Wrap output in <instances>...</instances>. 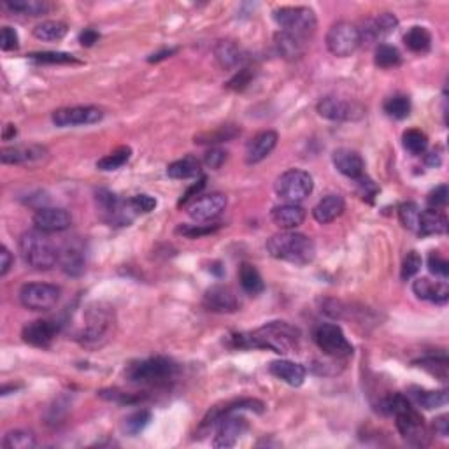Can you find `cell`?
<instances>
[{"instance_id":"1","label":"cell","mask_w":449,"mask_h":449,"mask_svg":"<svg viewBox=\"0 0 449 449\" xmlns=\"http://www.w3.org/2000/svg\"><path fill=\"white\" fill-rule=\"evenodd\" d=\"M300 330L286 322H271L253 332L235 334L232 337L234 348L268 349L278 355H288L299 348Z\"/></svg>"},{"instance_id":"2","label":"cell","mask_w":449,"mask_h":449,"mask_svg":"<svg viewBox=\"0 0 449 449\" xmlns=\"http://www.w3.org/2000/svg\"><path fill=\"white\" fill-rule=\"evenodd\" d=\"M385 414L395 416L397 428L400 436L409 441L414 446H423L426 444V426L423 416L416 411L412 402L402 393L386 397L379 407Z\"/></svg>"},{"instance_id":"3","label":"cell","mask_w":449,"mask_h":449,"mask_svg":"<svg viewBox=\"0 0 449 449\" xmlns=\"http://www.w3.org/2000/svg\"><path fill=\"white\" fill-rule=\"evenodd\" d=\"M267 251L272 258L295 265H307L314 260L316 246L307 235L293 230L274 234L267 241Z\"/></svg>"},{"instance_id":"4","label":"cell","mask_w":449,"mask_h":449,"mask_svg":"<svg viewBox=\"0 0 449 449\" xmlns=\"http://www.w3.org/2000/svg\"><path fill=\"white\" fill-rule=\"evenodd\" d=\"M18 248L23 262L35 271H50L58 263L60 248H57L46 232H40L38 228L21 234Z\"/></svg>"},{"instance_id":"5","label":"cell","mask_w":449,"mask_h":449,"mask_svg":"<svg viewBox=\"0 0 449 449\" xmlns=\"http://www.w3.org/2000/svg\"><path fill=\"white\" fill-rule=\"evenodd\" d=\"M176 374H178V365L165 356L141 360V362L128 365V369L125 370V375L130 382L151 386L169 385L176 377Z\"/></svg>"},{"instance_id":"6","label":"cell","mask_w":449,"mask_h":449,"mask_svg":"<svg viewBox=\"0 0 449 449\" xmlns=\"http://www.w3.org/2000/svg\"><path fill=\"white\" fill-rule=\"evenodd\" d=\"M114 323V312L111 307H104L102 304H93L88 307L84 314V326L77 339L81 344L101 346L108 339Z\"/></svg>"},{"instance_id":"7","label":"cell","mask_w":449,"mask_h":449,"mask_svg":"<svg viewBox=\"0 0 449 449\" xmlns=\"http://www.w3.org/2000/svg\"><path fill=\"white\" fill-rule=\"evenodd\" d=\"M314 181L309 172L300 171V169H290V171L283 172L278 179H275L274 190L281 200L286 204H299L305 200L309 195L312 193Z\"/></svg>"},{"instance_id":"8","label":"cell","mask_w":449,"mask_h":449,"mask_svg":"<svg viewBox=\"0 0 449 449\" xmlns=\"http://www.w3.org/2000/svg\"><path fill=\"white\" fill-rule=\"evenodd\" d=\"M274 20L278 21L279 27L288 34L297 35V38L304 39L309 38L316 32L318 27V20H316L314 11L309 7H281V9L274 11Z\"/></svg>"},{"instance_id":"9","label":"cell","mask_w":449,"mask_h":449,"mask_svg":"<svg viewBox=\"0 0 449 449\" xmlns=\"http://www.w3.org/2000/svg\"><path fill=\"white\" fill-rule=\"evenodd\" d=\"M316 346L332 358H348L353 355V344L336 323H319L312 332Z\"/></svg>"},{"instance_id":"10","label":"cell","mask_w":449,"mask_h":449,"mask_svg":"<svg viewBox=\"0 0 449 449\" xmlns=\"http://www.w3.org/2000/svg\"><path fill=\"white\" fill-rule=\"evenodd\" d=\"M360 46H362V38H360L358 27L349 21H337L326 34V47L334 57H351Z\"/></svg>"},{"instance_id":"11","label":"cell","mask_w":449,"mask_h":449,"mask_svg":"<svg viewBox=\"0 0 449 449\" xmlns=\"http://www.w3.org/2000/svg\"><path fill=\"white\" fill-rule=\"evenodd\" d=\"M60 300V288L50 283H28L20 290V302L23 307L35 312H46Z\"/></svg>"},{"instance_id":"12","label":"cell","mask_w":449,"mask_h":449,"mask_svg":"<svg viewBox=\"0 0 449 449\" xmlns=\"http://www.w3.org/2000/svg\"><path fill=\"white\" fill-rule=\"evenodd\" d=\"M97 205L102 218L108 223L116 224V227H128V223H132V220L135 218V212L132 211L130 202L121 200L111 191H98Z\"/></svg>"},{"instance_id":"13","label":"cell","mask_w":449,"mask_h":449,"mask_svg":"<svg viewBox=\"0 0 449 449\" xmlns=\"http://www.w3.org/2000/svg\"><path fill=\"white\" fill-rule=\"evenodd\" d=\"M318 114L330 121H358L365 116V108L358 102L342 101L337 97H325L316 106Z\"/></svg>"},{"instance_id":"14","label":"cell","mask_w":449,"mask_h":449,"mask_svg":"<svg viewBox=\"0 0 449 449\" xmlns=\"http://www.w3.org/2000/svg\"><path fill=\"white\" fill-rule=\"evenodd\" d=\"M104 118L102 109L93 106H76V108L57 109L51 116L57 127H83V125H93Z\"/></svg>"},{"instance_id":"15","label":"cell","mask_w":449,"mask_h":449,"mask_svg":"<svg viewBox=\"0 0 449 449\" xmlns=\"http://www.w3.org/2000/svg\"><path fill=\"white\" fill-rule=\"evenodd\" d=\"M397 27H399V20L392 13H381L377 16L369 18V20L363 21V27L358 28L362 44L381 42L382 39L393 34L397 30Z\"/></svg>"},{"instance_id":"16","label":"cell","mask_w":449,"mask_h":449,"mask_svg":"<svg viewBox=\"0 0 449 449\" xmlns=\"http://www.w3.org/2000/svg\"><path fill=\"white\" fill-rule=\"evenodd\" d=\"M224 208H227V197L223 193L204 195L188 204V216L197 223L211 222L216 216L222 215Z\"/></svg>"},{"instance_id":"17","label":"cell","mask_w":449,"mask_h":449,"mask_svg":"<svg viewBox=\"0 0 449 449\" xmlns=\"http://www.w3.org/2000/svg\"><path fill=\"white\" fill-rule=\"evenodd\" d=\"M60 332V325L51 319H35V322L27 323L21 330V337L27 344L35 346V348H50L51 342Z\"/></svg>"},{"instance_id":"18","label":"cell","mask_w":449,"mask_h":449,"mask_svg":"<svg viewBox=\"0 0 449 449\" xmlns=\"http://www.w3.org/2000/svg\"><path fill=\"white\" fill-rule=\"evenodd\" d=\"M204 307L211 312H235L239 309V299L235 295L234 290L230 286L224 285H215L204 293V300H202Z\"/></svg>"},{"instance_id":"19","label":"cell","mask_w":449,"mask_h":449,"mask_svg":"<svg viewBox=\"0 0 449 449\" xmlns=\"http://www.w3.org/2000/svg\"><path fill=\"white\" fill-rule=\"evenodd\" d=\"M35 228L46 234H53V232H64L72 224L71 212L60 208H40L35 211L34 218Z\"/></svg>"},{"instance_id":"20","label":"cell","mask_w":449,"mask_h":449,"mask_svg":"<svg viewBox=\"0 0 449 449\" xmlns=\"http://www.w3.org/2000/svg\"><path fill=\"white\" fill-rule=\"evenodd\" d=\"M47 151L40 146H11L0 151L2 164L9 165H35L46 158Z\"/></svg>"},{"instance_id":"21","label":"cell","mask_w":449,"mask_h":449,"mask_svg":"<svg viewBox=\"0 0 449 449\" xmlns=\"http://www.w3.org/2000/svg\"><path fill=\"white\" fill-rule=\"evenodd\" d=\"M58 263L62 265V271L69 275L83 274L84 265H86V253H84L83 244L79 241H71L60 248L58 255Z\"/></svg>"},{"instance_id":"22","label":"cell","mask_w":449,"mask_h":449,"mask_svg":"<svg viewBox=\"0 0 449 449\" xmlns=\"http://www.w3.org/2000/svg\"><path fill=\"white\" fill-rule=\"evenodd\" d=\"M278 144V134L274 130H263L256 134L246 146V161L255 165L263 161Z\"/></svg>"},{"instance_id":"23","label":"cell","mask_w":449,"mask_h":449,"mask_svg":"<svg viewBox=\"0 0 449 449\" xmlns=\"http://www.w3.org/2000/svg\"><path fill=\"white\" fill-rule=\"evenodd\" d=\"M332 161L334 165H336L337 171L341 172L342 176H346V178L356 179L360 178V176H363L365 164H363V158L360 157L356 151L346 149V148L334 151Z\"/></svg>"},{"instance_id":"24","label":"cell","mask_w":449,"mask_h":449,"mask_svg":"<svg viewBox=\"0 0 449 449\" xmlns=\"http://www.w3.org/2000/svg\"><path fill=\"white\" fill-rule=\"evenodd\" d=\"M412 292L418 299L433 302V304H446L449 299V288L446 283L430 281L428 278L416 279Z\"/></svg>"},{"instance_id":"25","label":"cell","mask_w":449,"mask_h":449,"mask_svg":"<svg viewBox=\"0 0 449 449\" xmlns=\"http://www.w3.org/2000/svg\"><path fill=\"white\" fill-rule=\"evenodd\" d=\"M271 220L281 230H295L297 227L304 223L305 211L299 204H283L272 209Z\"/></svg>"},{"instance_id":"26","label":"cell","mask_w":449,"mask_h":449,"mask_svg":"<svg viewBox=\"0 0 449 449\" xmlns=\"http://www.w3.org/2000/svg\"><path fill=\"white\" fill-rule=\"evenodd\" d=\"M268 373L290 386H302L305 381V367L290 360H275L268 365Z\"/></svg>"},{"instance_id":"27","label":"cell","mask_w":449,"mask_h":449,"mask_svg":"<svg viewBox=\"0 0 449 449\" xmlns=\"http://www.w3.org/2000/svg\"><path fill=\"white\" fill-rule=\"evenodd\" d=\"M344 209H346L344 198H342L341 195L332 193V195L323 197L322 200L316 204V208L312 209V216H314V220L318 223L326 224V223L336 222L339 216L344 212Z\"/></svg>"},{"instance_id":"28","label":"cell","mask_w":449,"mask_h":449,"mask_svg":"<svg viewBox=\"0 0 449 449\" xmlns=\"http://www.w3.org/2000/svg\"><path fill=\"white\" fill-rule=\"evenodd\" d=\"M274 46L279 57H283L285 60L295 62L304 57V51H305L304 39L297 38V35L293 34H288V32L285 30L278 32V34L274 35Z\"/></svg>"},{"instance_id":"29","label":"cell","mask_w":449,"mask_h":449,"mask_svg":"<svg viewBox=\"0 0 449 449\" xmlns=\"http://www.w3.org/2000/svg\"><path fill=\"white\" fill-rule=\"evenodd\" d=\"M407 395L411 397V402H414L416 406L423 407L426 411L439 409L448 404V392L446 390H425L418 388V386H412Z\"/></svg>"},{"instance_id":"30","label":"cell","mask_w":449,"mask_h":449,"mask_svg":"<svg viewBox=\"0 0 449 449\" xmlns=\"http://www.w3.org/2000/svg\"><path fill=\"white\" fill-rule=\"evenodd\" d=\"M448 232V220L437 209H426L419 215L418 232L419 237H428V235H443Z\"/></svg>"},{"instance_id":"31","label":"cell","mask_w":449,"mask_h":449,"mask_svg":"<svg viewBox=\"0 0 449 449\" xmlns=\"http://www.w3.org/2000/svg\"><path fill=\"white\" fill-rule=\"evenodd\" d=\"M215 57L223 69H234L244 62V53L234 40H220L215 47Z\"/></svg>"},{"instance_id":"32","label":"cell","mask_w":449,"mask_h":449,"mask_svg":"<svg viewBox=\"0 0 449 449\" xmlns=\"http://www.w3.org/2000/svg\"><path fill=\"white\" fill-rule=\"evenodd\" d=\"M200 161L195 157H191V154L181 158V160L172 161L167 167V176L172 179H191L200 176Z\"/></svg>"},{"instance_id":"33","label":"cell","mask_w":449,"mask_h":449,"mask_svg":"<svg viewBox=\"0 0 449 449\" xmlns=\"http://www.w3.org/2000/svg\"><path fill=\"white\" fill-rule=\"evenodd\" d=\"M239 283L248 295H258L265 288L262 275L251 263H242L239 267Z\"/></svg>"},{"instance_id":"34","label":"cell","mask_w":449,"mask_h":449,"mask_svg":"<svg viewBox=\"0 0 449 449\" xmlns=\"http://www.w3.org/2000/svg\"><path fill=\"white\" fill-rule=\"evenodd\" d=\"M4 7L13 13L23 14V16H42L50 11V4L46 0H6Z\"/></svg>"},{"instance_id":"35","label":"cell","mask_w":449,"mask_h":449,"mask_svg":"<svg viewBox=\"0 0 449 449\" xmlns=\"http://www.w3.org/2000/svg\"><path fill=\"white\" fill-rule=\"evenodd\" d=\"M404 44L412 53H426L432 46V35L425 27H412L406 35H404Z\"/></svg>"},{"instance_id":"36","label":"cell","mask_w":449,"mask_h":449,"mask_svg":"<svg viewBox=\"0 0 449 449\" xmlns=\"http://www.w3.org/2000/svg\"><path fill=\"white\" fill-rule=\"evenodd\" d=\"M132 157V149L128 146H121V148L114 149L113 153L106 154L104 158L97 161V169L98 171H104V172H111V171H118V169L123 167Z\"/></svg>"},{"instance_id":"37","label":"cell","mask_w":449,"mask_h":449,"mask_svg":"<svg viewBox=\"0 0 449 449\" xmlns=\"http://www.w3.org/2000/svg\"><path fill=\"white\" fill-rule=\"evenodd\" d=\"M69 27L64 21H42L34 28V38L39 40H60L67 35Z\"/></svg>"},{"instance_id":"38","label":"cell","mask_w":449,"mask_h":449,"mask_svg":"<svg viewBox=\"0 0 449 449\" xmlns=\"http://www.w3.org/2000/svg\"><path fill=\"white\" fill-rule=\"evenodd\" d=\"M382 109L393 120H404L411 114V98L407 95H393L386 98Z\"/></svg>"},{"instance_id":"39","label":"cell","mask_w":449,"mask_h":449,"mask_svg":"<svg viewBox=\"0 0 449 449\" xmlns=\"http://www.w3.org/2000/svg\"><path fill=\"white\" fill-rule=\"evenodd\" d=\"M35 436L27 430H13L4 436L2 446L6 449H32L35 448Z\"/></svg>"},{"instance_id":"40","label":"cell","mask_w":449,"mask_h":449,"mask_svg":"<svg viewBox=\"0 0 449 449\" xmlns=\"http://www.w3.org/2000/svg\"><path fill=\"white\" fill-rule=\"evenodd\" d=\"M402 144L411 154L418 157V154H423L428 148V137H426L425 132L418 130V128H411V130L404 132Z\"/></svg>"},{"instance_id":"41","label":"cell","mask_w":449,"mask_h":449,"mask_svg":"<svg viewBox=\"0 0 449 449\" xmlns=\"http://www.w3.org/2000/svg\"><path fill=\"white\" fill-rule=\"evenodd\" d=\"M375 65L381 69H392L400 65L402 57H400V51L395 46H390V44H379L375 47Z\"/></svg>"},{"instance_id":"42","label":"cell","mask_w":449,"mask_h":449,"mask_svg":"<svg viewBox=\"0 0 449 449\" xmlns=\"http://www.w3.org/2000/svg\"><path fill=\"white\" fill-rule=\"evenodd\" d=\"M239 134H241V128L234 127V125H224L220 130L198 135V137H195V142H198V144H218V142L232 141Z\"/></svg>"},{"instance_id":"43","label":"cell","mask_w":449,"mask_h":449,"mask_svg":"<svg viewBox=\"0 0 449 449\" xmlns=\"http://www.w3.org/2000/svg\"><path fill=\"white\" fill-rule=\"evenodd\" d=\"M32 62L44 65H64V64H79V60L71 53H62V51H44V53L28 55Z\"/></svg>"},{"instance_id":"44","label":"cell","mask_w":449,"mask_h":449,"mask_svg":"<svg viewBox=\"0 0 449 449\" xmlns=\"http://www.w3.org/2000/svg\"><path fill=\"white\" fill-rule=\"evenodd\" d=\"M419 215H421V211H419L418 205L412 204V202H406V204H402L399 208L400 223L404 224V228H407V230L414 232V234L418 232Z\"/></svg>"},{"instance_id":"45","label":"cell","mask_w":449,"mask_h":449,"mask_svg":"<svg viewBox=\"0 0 449 449\" xmlns=\"http://www.w3.org/2000/svg\"><path fill=\"white\" fill-rule=\"evenodd\" d=\"M419 367H423L425 370H428L430 374L437 375L441 381H446L448 379V358H446V355H441V358H437V356H426V358L419 360Z\"/></svg>"},{"instance_id":"46","label":"cell","mask_w":449,"mask_h":449,"mask_svg":"<svg viewBox=\"0 0 449 449\" xmlns=\"http://www.w3.org/2000/svg\"><path fill=\"white\" fill-rule=\"evenodd\" d=\"M149 421L151 412L141 409L125 419V430H127V433H130V436H137V433H141L142 430L149 425Z\"/></svg>"},{"instance_id":"47","label":"cell","mask_w":449,"mask_h":449,"mask_svg":"<svg viewBox=\"0 0 449 449\" xmlns=\"http://www.w3.org/2000/svg\"><path fill=\"white\" fill-rule=\"evenodd\" d=\"M130 208L132 211L135 212V216L137 215H148V212L154 211V208H157V198L151 197V195H135V197H132L130 200Z\"/></svg>"},{"instance_id":"48","label":"cell","mask_w":449,"mask_h":449,"mask_svg":"<svg viewBox=\"0 0 449 449\" xmlns=\"http://www.w3.org/2000/svg\"><path fill=\"white\" fill-rule=\"evenodd\" d=\"M421 256L418 255V251H409L406 255V258H404V263H402V272H400V275H402L404 281H407V279L414 278L416 274H418L419 271H421Z\"/></svg>"},{"instance_id":"49","label":"cell","mask_w":449,"mask_h":449,"mask_svg":"<svg viewBox=\"0 0 449 449\" xmlns=\"http://www.w3.org/2000/svg\"><path fill=\"white\" fill-rule=\"evenodd\" d=\"M220 228V224H181V227L176 228V232L181 235H185V237L188 239H198L202 237V235H208V234H212V232H216Z\"/></svg>"},{"instance_id":"50","label":"cell","mask_w":449,"mask_h":449,"mask_svg":"<svg viewBox=\"0 0 449 449\" xmlns=\"http://www.w3.org/2000/svg\"><path fill=\"white\" fill-rule=\"evenodd\" d=\"M428 271L432 272L433 275H437V278H443L446 279L449 275V263L448 260L444 258L441 253L437 251H432L428 255Z\"/></svg>"},{"instance_id":"51","label":"cell","mask_w":449,"mask_h":449,"mask_svg":"<svg viewBox=\"0 0 449 449\" xmlns=\"http://www.w3.org/2000/svg\"><path fill=\"white\" fill-rule=\"evenodd\" d=\"M98 395L106 400H111V402L116 404H135L142 399V397L132 395V393H125L120 392V390H102Z\"/></svg>"},{"instance_id":"52","label":"cell","mask_w":449,"mask_h":449,"mask_svg":"<svg viewBox=\"0 0 449 449\" xmlns=\"http://www.w3.org/2000/svg\"><path fill=\"white\" fill-rule=\"evenodd\" d=\"M253 77H255V72H251V69H242V71H239L237 74L232 77V79L228 81L227 84H224V86H227L228 90L242 91L249 83H251Z\"/></svg>"},{"instance_id":"53","label":"cell","mask_w":449,"mask_h":449,"mask_svg":"<svg viewBox=\"0 0 449 449\" xmlns=\"http://www.w3.org/2000/svg\"><path fill=\"white\" fill-rule=\"evenodd\" d=\"M356 183V191H358L360 197L363 198V200H369L373 202L374 197L377 195V186H375L374 181H370L367 176H360V178L355 179Z\"/></svg>"},{"instance_id":"54","label":"cell","mask_w":449,"mask_h":449,"mask_svg":"<svg viewBox=\"0 0 449 449\" xmlns=\"http://www.w3.org/2000/svg\"><path fill=\"white\" fill-rule=\"evenodd\" d=\"M448 198H449L448 185H441V186H437L436 190L430 191L426 202H428L430 209H441V208H446Z\"/></svg>"},{"instance_id":"55","label":"cell","mask_w":449,"mask_h":449,"mask_svg":"<svg viewBox=\"0 0 449 449\" xmlns=\"http://www.w3.org/2000/svg\"><path fill=\"white\" fill-rule=\"evenodd\" d=\"M18 46H20L18 32L13 27H2V32H0V47H2V51H13Z\"/></svg>"},{"instance_id":"56","label":"cell","mask_w":449,"mask_h":449,"mask_svg":"<svg viewBox=\"0 0 449 449\" xmlns=\"http://www.w3.org/2000/svg\"><path fill=\"white\" fill-rule=\"evenodd\" d=\"M224 160H227V151H223L222 148H211L204 157V164L212 171H218L224 164Z\"/></svg>"},{"instance_id":"57","label":"cell","mask_w":449,"mask_h":449,"mask_svg":"<svg viewBox=\"0 0 449 449\" xmlns=\"http://www.w3.org/2000/svg\"><path fill=\"white\" fill-rule=\"evenodd\" d=\"M204 186H205V178L204 176H202L200 179H198L197 183H193V185H191L190 188H188V190L185 191V195H183L181 197V200H179V205H183V204H188V202L191 200V198L193 197H197L198 193H200L202 190H204Z\"/></svg>"},{"instance_id":"58","label":"cell","mask_w":449,"mask_h":449,"mask_svg":"<svg viewBox=\"0 0 449 449\" xmlns=\"http://www.w3.org/2000/svg\"><path fill=\"white\" fill-rule=\"evenodd\" d=\"M433 430H436L437 436H441L446 439V437L449 436V416L443 414V416H439L437 419H433Z\"/></svg>"},{"instance_id":"59","label":"cell","mask_w":449,"mask_h":449,"mask_svg":"<svg viewBox=\"0 0 449 449\" xmlns=\"http://www.w3.org/2000/svg\"><path fill=\"white\" fill-rule=\"evenodd\" d=\"M0 258H2V263H0V275H6L7 272H9L11 265H13V255H11V251L6 246L0 248Z\"/></svg>"},{"instance_id":"60","label":"cell","mask_w":449,"mask_h":449,"mask_svg":"<svg viewBox=\"0 0 449 449\" xmlns=\"http://www.w3.org/2000/svg\"><path fill=\"white\" fill-rule=\"evenodd\" d=\"M98 38H101V35H98L97 30H93V28H86V30L81 32L79 34V42L83 44V46L90 47V46H93L95 42H97Z\"/></svg>"},{"instance_id":"61","label":"cell","mask_w":449,"mask_h":449,"mask_svg":"<svg viewBox=\"0 0 449 449\" xmlns=\"http://www.w3.org/2000/svg\"><path fill=\"white\" fill-rule=\"evenodd\" d=\"M174 53H176V50H164V51H160V53H157V55H151V57L148 58V62H151V64H153V62L165 60V58L171 57V55H174Z\"/></svg>"},{"instance_id":"62","label":"cell","mask_w":449,"mask_h":449,"mask_svg":"<svg viewBox=\"0 0 449 449\" xmlns=\"http://www.w3.org/2000/svg\"><path fill=\"white\" fill-rule=\"evenodd\" d=\"M16 134H18V130H16V127H14V125H6V128H4V134H2V137H4V141H9V139H14L16 137Z\"/></svg>"},{"instance_id":"63","label":"cell","mask_w":449,"mask_h":449,"mask_svg":"<svg viewBox=\"0 0 449 449\" xmlns=\"http://www.w3.org/2000/svg\"><path fill=\"white\" fill-rule=\"evenodd\" d=\"M426 165H430V167H437V165H441V154L436 153V151L426 154Z\"/></svg>"}]
</instances>
